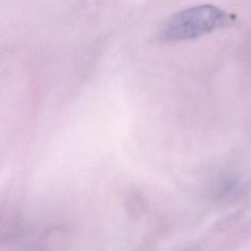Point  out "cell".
I'll use <instances>...</instances> for the list:
<instances>
[{
    "mask_svg": "<svg viewBox=\"0 0 251 251\" xmlns=\"http://www.w3.org/2000/svg\"><path fill=\"white\" fill-rule=\"evenodd\" d=\"M230 23V15L214 5L187 8L174 15L161 29L165 41L194 39Z\"/></svg>",
    "mask_w": 251,
    "mask_h": 251,
    "instance_id": "obj_1",
    "label": "cell"
}]
</instances>
